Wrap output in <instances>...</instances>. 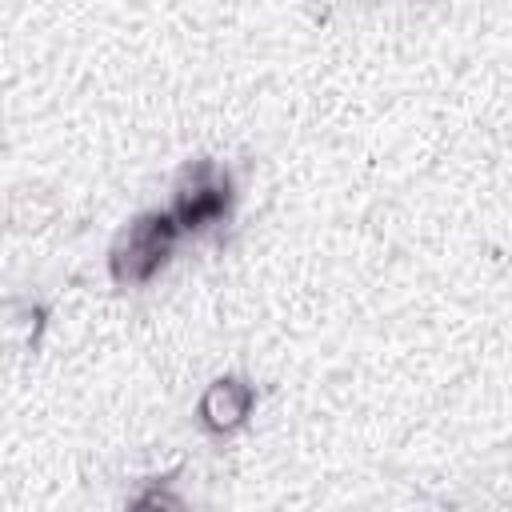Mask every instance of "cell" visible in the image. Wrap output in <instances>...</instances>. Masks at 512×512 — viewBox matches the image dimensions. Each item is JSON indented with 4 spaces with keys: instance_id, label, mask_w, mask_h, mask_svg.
<instances>
[{
    "instance_id": "6da1fadb",
    "label": "cell",
    "mask_w": 512,
    "mask_h": 512,
    "mask_svg": "<svg viewBox=\"0 0 512 512\" xmlns=\"http://www.w3.org/2000/svg\"><path fill=\"white\" fill-rule=\"evenodd\" d=\"M180 236H184V232L176 228V220H172L168 208H148V212L132 216V220L116 232V240H112V248H108V276H112L120 288H140V284H148V280L172 260Z\"/></svg>"
},
{
    "instance_id": "7a4b0ae2",
    "label": "cell",
    "mask_w": 512,
    "mask_h": 512,
    "mask_svg": "<svg viewBox=\"0 0 512 512\" xmlns=\"http://www.w3.org/2000/svg\"><path fill=\"white\" fill-rule=\"evenodd\" d=\"M232 204H236V184H232V172L212 160V156H196L180 168L176 176V188H172V220L176 228L188 236L220 224L232 216Z\"/></svg>"
},
{
    "instance_id": "3957f363",
    "label": "cell",
    "mask_w": 512,
    "mask_h": 512,
    "mask_svg": "<svg viewBox=\"0 0 512 512\" xmlns=\"http://www.w3.org/2000/svg\"><path fill=\"white\" fill-rule=\"evenodd\" d=\"M256 408V384L248 376H216L196 400V424L208 436H232Z\"/></svg>"
}]
</instances>
